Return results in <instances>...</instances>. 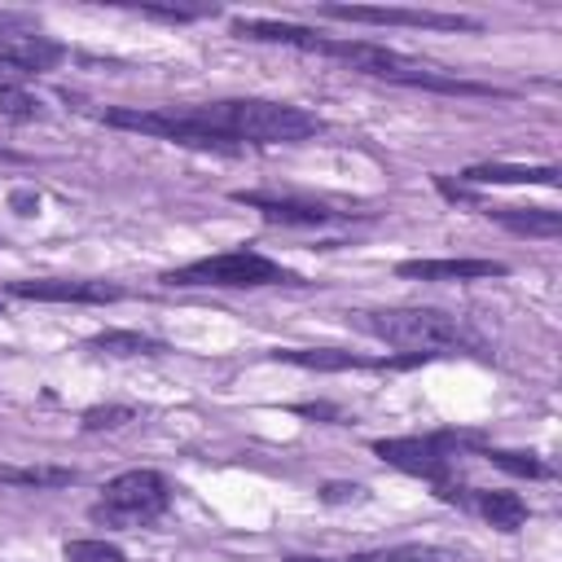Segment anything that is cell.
<instances>
[{"mask_svg":"<svg viewBox=\"0 0 562 562\" xmlns=\"http://www.w3.org/2000/svg\"><path fill=\"white\" fill-rule=\"evenodd\" d=\"M137 413L128 409V404H105V409H88L84 413V430H120V426H128Z\"/></svg>","mask_w":562,"mask_h":562,"instance_id":"19","label":"cell"},{"mask_svg":"<svg viewBox=\"0 0 562 562\" xmlns=\"http://www.w3.org/2000/svg\"><path fill=\"white\" fill-rule=\"evenodd\" d=\"M62 558L66 562H124V549L110 540H66Z\"/></svg>","mask_w":562,"mask_h":562,"instance_id":"17","label":"cell"},{"mask_svg":"<svg viewBox=\"0 0 562 562\" xmlns=\"http://www.w3.org/2000/svg\"><path fill=\"white\" fill-rule=\"evenodd\" d=\"M110 128L146 133L159 141L193 146V150H238V141L251 146H295L321 133V120L303 105L286 101H211V105H159V110H105Z\"/></svg>","mask_w":562,"mask_h":562,"instance_id":"1","label":"cell"},{"mask_svg":"<svg viewBox=\"0 0 562 562\" xmlns=\"http://www.w3.org/2000/svg\"><path fill=\"white\" fill-rule=\"evenodd\" d=\"M396 273L409 282H484L505 277L510 268L501 260H404L396 264Z\"/></svg>","mask_w":562,"mask_h":562,"instance_id":"9","label":"cell"},{"mask_svg":"<svg viewBox=\"0 0 562 562\" xmlns=\"http://www.w3.org/2000/svg\"><path fill=\"white\" fill-rule=\"evenodd\" d=\"M453 435H430V439H378L374 444V453L404 471V475H422L430 484H444L448 466H453Z\"/></svg>","mask_w":562,"mask_h":562,"instance_id":"5","label":"cell"},{"mask_svg":"<svg viewBox=\"0 0 562 562\" xmlns=\"http://www.w3.org/2000/svg\"><path fill=\"white\" fill-rule=\"evenodd\" d=\"M167 286H215V290H255V286H303L299 273L273 264L255 251H229V255H207L185 268H172L163 277Z\"/></svg>","mask_w":562,"mask_h":562,"instance_id":"3","label":"cell"},{"mask_svg":"<svg viewBox=\"0 0 562 562\" xmlns=\"http://www.w3.org/2000/svg\"><path fill=\"white\" fill-rule=\"evenodd\" d=\"M268 357L286 361V365H299V370H329V374H339V370H409V365L430 361L422 352H409V357H396V361H365L357 352H334V348H277Z\"/></svg>","mask_w":562,"mask_h":562,"instance_id":"8","label":"cell"},{"mask_svg":"<svg viewBox=\"0 0 562 562\" xmlns=\"http://www.w3.org/2000/svg\"><path fill=\"white\" fill-rule=\"evenodd\" d=\"M14 299H40V303H115L128 290L115 282H66V277H49V282H10Z\"/></svg>","mask_w":562,"mask_h":562,"instance_id":"7","label":"cell"},{"mask_svg":"<svg viewBox=\"0 0 562 562\" xmlns=\"http://www.w3.org/2000/svg\"><path fill=\"white\" fill-rule=\"evenodd\" d=\"M79 475L71 466H10L0 462V484L10 488H71Z\"/></svg>","mask_w":562,"mask_h":562,"instance_id":"14","label":"cell"},{"mask_svg":"<svg viewBox=\"0 0 562 562\" xmlns=\"http://www.w3.org/2000/svg\"><path fill=\"white\" fill-rule=\"evenodd\" d=\"M370 562H458L448 549H430V545H396L383 553H365Z\"/></svg>","mask_w":562,"mask_h":562,"instance_id":"18","label":"cell"},{"mask_svg":"<svg viewBox=\"0 0 562 562\" xmlns=\"http://www.w3.org/2000/svg\"><path fill=\"white\" fill-rule=\"evenodd\" d=\"M0 115H5V120H18V124H32V120H40V101H36L23 84L0 79Z\"/></svg>","mask_w":562,"mask_h":562,"instance_id":"16","label":"cell"},{"mask_svg":"<svg viewBox=\"0 0 562 562\" xmlns=\"http://www.w3.org/2000/svg\"><path fill=\"white\" fill-rule=\"evenodd\" d=\"M321 501L325 505H357V501H365V488L361 484H325Z\"/></svg>","mask_w":562,"mask_h":562,"instance_id":"21","label":"cell"},{"mask_svg":"<svg viewBox=\"0 0 562 562\" xmlns=\"http://www.w3.org/2000/svg\"><path fill=\"white\" fill-rule=\"evenodd\" d=\"M14 207H18V215H36L40 198H36V193H14Z\"/></svg>","mask_w":562,"mask_h":562,"instance_id":"22","label":"cell"},{"mask_svg":"<svg viewBox=\"0 0 562 562\" xmlns=\"http://www.w3.org/2000/svg\"><path fill=\"white\" fill-rule=\"evenodd\" d=\"M321 18L370 23V27H430V32H479L475 18L435 10H374V5H321Z\"/></svg>","mask_w":562,"mask_h":562,"instance_id":"6","label":"cell"},{"mask_svg":"<svg viewBox=\"0 0 562 562\" xmlns=\"http://www.w3.org/2000/svg\"><path fill=\"white\" fill-rule=\"evenodd\" d=\"M471 505H475L497 532H519V527L527 523V501L514 497V492H475Z\"/></svg>","mask_w":562,"mask_h":562,"instance_id":"13","label":"cell"},{"mask_svg":"<svg viewBox=\"0 0 562 562\" xmlns=\"http://www.w3.org/2000/svg\"><path fill=\"white\" fill-rule=\"evenodd\" d=\"M238 202H247L251 211H260L268 224H303V229H321L339 211H329L321 202H299V198H268V193H234Z\"/></svg>","mask_w":562,"mask_h":562,"instance_id":"10","label":"cell"},{"mask_svg":"<svg viewBox=\"0 0 562 562\" xmlns=\"http://www.w3.org/2000/svg\"><path fill=\"white\" fill-rule=\"evenodd\" d=\"M172 492L159 471H128L101 488V505H92L97 523H150L167 510Z\"/></svg>","mask_w":562,"mask_h":562,"instance_id":"4","label":"cell"},{"mask_svg":"<svg viewBox=\"0 0 562 562\" xmlns=\"http://www.w3.org/2000/svg\"><path fill=\"white\" fill-rule=\"evenodd\" d=\"M290 562H370V558L361 553V558H290Z\"/></svg>","mask_w":562,"mask_h":562,"instance_id":"24","label":"cell"},{"mask_svg":"<svg viewBox=\"0 0 562 562\" xmlns=\"http://www.w3.org/2000/svg\"><path fill=\"white\" fill-rule=\"evenodd\" d=\"M365 334L391 344V348H413L422 357H448L462 348H479V339L466 329L462 316H448L439 308H378V312H357L352 316Z\"/></svg>","mask_w":562,"mask_h":562,"instance_id":"2","label":"cell"},{"mask_svg":"<svg viewBox=\"0 0 562 562\" xmlns=\"http://www.w3.org/2000/svg\"><path fill=\"white\" fill-rule=\"evenodd\" d=\"M488 215L523 238H558L562 234V215L549 207H492Z\"/></svg>","mask_w":562,"mask_h":562,"instance_id":"12","label":"cell"},{"mask_svg":"<svg viewBox=\"0 0 562 562\" xmlns=\"http://www.w3.org/2000/svg\"><path fill=\"white\" fill-rule=\"evenodd\" d=\"M488 462L501 466V471H510V475H523V479H540L545 475V466L532 453H505V448H497V453H488Z\"/></svg>","mask_w":562,"mask_h":562,"instance_id":"20","label":"cell"},{"mask_svg":"<svg viewBox=\"0 0 562 562\" xmlns=\"http://www.w3.org/2000/svg\"><path fill=\"white\" fill-rule=\"evenodd\" d=\"M92 352H105V357H150V352H163V344L146 339L137 329H105L88 344Z\"/></svg>","mask_w":562,"mask_h":562,"instance_id":"15","label":"cell"},{"mask_svg":"<svg viewBox=\"0 0 562 562\" xmlns=\"http://www.w3.org/2000/svg\"><path fill=\"white\" fill-rule=\"evenodd\" d=\"M466 185H549L558 189L562 185V172L558 167H510V163H479V167H466L462 172Z\"/></svg>","mask_w":562,"mask_h":562,"instance_id":"11","label":"cell"},{"mask_svg":"<svg viewBox=\"0 0 562 562\" xmlns=\"http://www.w3.org/2000/svg\"><path fill=\"white\" fill-rule=\"evenodd\" d=\"M299 413H303V417H339L329 404H299Z\"/></svg>","mask_w":562,"mask_h":562,"instance_id":"23","label":"cell"}]
</instances>
